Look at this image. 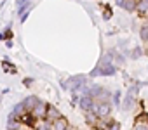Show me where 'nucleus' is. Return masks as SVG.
<instances>
[{"label":"nucleus","instance_id":"6e6552de","mask_svg":"<svg viewBox=\"0 0 148 130\" xmlns=\"http://www.w3.org/2000/svg\"><path fill=\"white\" fill-rule=\"evenodd\" d=\"M38 101H40L38 97H35V95H28V97L23 101V104H25L26 111H28V113H32V111H33V108L37 106V102H38Z\"/></svg>","mask_w":148,"mask_h":130},{"label":"nucleus","instance_id":"a211bd4d","mask_svg":"<svg viewBox=\"0 0 148 130\" xmlns=\"http://www.w3.org/2000/svg\"><path fill=\"white\" fill-rule=\"evenodd\" d=\"M30 11H32V9H30ZM30 11H26V12H25V14H23V16H21V19H19V21H21V23H25V21H26V18H28V16H30Z\"/></svg>","mask_w":148,"mask_h":130},{"label":"nucleus","instance_id":"1a4fd4ad","mask_svg":"<svg viewBox=\"0 0 148 130\" xmlns=\"http://www.w3.org/2000/svg\"><path fill=\"white\" fill-rule=\"evenodd\" d=\"M70 125H68V120L64 118V116H61V118H58L56 121H52V130H66Z\"/></svg>","mask_w":148,"mask_h":130},{"label":"nucleus","instance_id":"39448f33","mask_svg":"<svg viewBox=\"0 0 148 130\" xmlns=\"http://www.w3.org/2000/svg\"><path fill=\"white\" fill-rule=\"evenodd\" d=\"M79 106H80V109L86 111V113H92V111L96 109L94 99H92L91 95H80V99H79Z\"/></svg>","mask_w":148,"mask_h":130},{"label":"nucleus","instance_id":"6ab92c4d","mask_svg":"<svg viewBox=\"0 0 148 130\" xmlns=\"http://www.w3.org/2000/svg\"><path fill=\"white\" fill-rule=\"evenodd\" d=\"M30 0H18V5H25V4H28Z\"/></svg>","mask_w":148,"mask_h":130},{"label":"nucleus","instance_id":"f8f14e48","mask_svg":"<svg viewBox=\"0 0 148 130\" xmlns=\"http://www.w3.org/2000/svg\"><path fill=\"white\" fill-rule=\"evenodd\" d=\"M139 37H141V40H143L145 43H148V23H145V24L141 26V30H139Z\"/></svg>","mask_w":148,"mask_h":130},{"label":"nucleus","instance_id":"0eeeda50","mask_svg":"<svg viewBox=\"0 0 148 130\" xmlns=\"http://www.w3.org/2000/svg\"><path fill=\"white\" fill-rule=\"evenodd\" d=\"M61 116H63V114H61L54 106H49V109H47V116H45V121L52 125V121H56V120H58V118H61Z\"/></svg>","mask_w":148,"mask_h":130},{"label":"nucleus","instance_id":"b1692460","mask_svg":"<svg viewBox=\"0 0 148 130\" xmlns=\"http://www.w3.org/2000/svg\"><path fill=\"white\" fill-rule=\"evenodd\" d=\"M0 101H2V99H0Z\"/></svg>","mask_w":148,"mask_h":130},{"label":"nucleus","instance_id":"4be33fe9","mask_svg":"<svg viewBox=\"0 0 148 130\" xmlns=\"http://www.w3.org/2000/svg\"><path fill=\"white\" fill-rule=\"evenodd\" d=\"M4 40H5V35H4V33H0V42H4Z\"/></svg>","mask_w":148,"mask_h":130},{"label":"nucleus","instance_id":"aec40b11","mask_svg":"<svg viewBox=\"0 0 148 130\" xmlns=\"http://www.w3.org/2000/svg\"><path fill=\"white\" fill-rule=\"evenodd\" d=\"M5 45H7V47L11 49V47H12V40H5Z\"/></svg>","mask_w":148,"mask_h":130},{"label":"nucleus","instance_id":"20e7f679","mask_svg":"<svg viewBox=\"0 0 148 130\" xmlns=\"http://www.w3.org/2000/svg\"><path fill=\"white\" fill-rule=\"evenodd\" d=\"M110 113H112V102H110V99L108 101H98L96 102V109H94V114L98 116V118H108L110 116Z\"/></svg>","mask_w":148,"mask_h":130},{"label":"nucleus","instance_id":"4468645a","mask_svg":"<svg viewBox=\"0 0 148 130\" xmlns=\"http://www.w3.org/2000/svg\"><path fill=\"white\" fill-rule=\"evenodd\" d=\"M106 130H120V123L119 121H110V125L106 127Z\"/></svg>","mask_w":148,"mask_h":130},{"label":"nucleus","instance_id":"9d476101","mask_svg":"<svg viewBox=\"0 0 148 130\" xmlns=\"http://www.w3.org/2000/svg\"><path fill=\"white\" fill-rule=\"evenodd\" d=\"M122 9H125L127 12H134L138 9V0H125L124 5H122Z\"/></svg>","mask_w":148,"mask_h":130},{"label":"nucleus","instance_id":"7ed1b4c3","mask_svg":"<svg viewBox=\"0 0 148 130\" xmlns=\"http://www.w3.org/2000/svg\"><path fill=\"white\" fill-rule=\"evenodd\" d=\"M138 94H139V85H132V87L127 90V94H125V97H124V102H122V109H124V111L132 109V106L136 104Z\"/></svg>","mask_w":148,"mask_h":130},{"label":"nucleus","instance_id":"ddd939ff","mask_svg":"<svg viewBox=\"0 0 148 130\" xmlns=\"http://www.w3.org/2000/svg\"><path fill=\"white\" fill-rule=\"evenodd\" d=\"M32 7H33V4H30V2H28V4H25V5H19V7H18V14H19V16H23V14H25L26 11H30Z\"/></svg>","mask_w":148,"mask_h":130},{"label":"nucleus","instance_id":"9b49d317","mask_svg":"<svg viewBox=\"0 0 148 130\" xmlns=\"http://www.w3.org/2000/svg\"><path fill=\"white\" fill-rule=\"evenodd\" d=\"M138 14H141V16H145V14H148V0H138Z\"/></svg>","mask_w":148,"mask_h":130},{"label":"nucleus","instance_id":"f3484780","mask_svg":"<svg viewBox=\"0 0 148 130\" xmlns=\"http://www.w3.org/2000/svg\"><path fill=\"white\" fill-rule=\"evenodd\" d=\"M4 35H5V40H12V30H11V28H7V30L4 31Z\"/></svg>","mask_w":148,"mask_h":130},{"label":"nucleus","instance_id":"423d86ee","mask_svg":"<svg viewBox=\"0 0 148 130\" xmlns=\"http://www.w3.org/2000/svg\"><path fill=\"white\" fill-rule=\"evenodd\" d=\"M47 109H49V104H47V102H44V101H38V102H37V106L33 108L32 114L40 121V120H45V116H47Z\"/></svg>","mask_w":148,"mask_h":130},{"label":"nucleus","instance_id":"f03ea898","mask_svg":"<svg viewBox=\"0 0 148 130\" xmlns=\"http://www.w3.org/2000/svg\"><path fill=\"white\" fill-rule=\"evenodd\" d=\"M86 75H75V77H70L68 80L61 82V87L64 90H71V92H77L82 90V87H86Z\"/></svg>","mask_w":148,"mask_h":130},{"label":"nucleus","instance_id":"412c9836","mask_svg":"<svg viewBox=\"0 0 148 130\" xmlns=\"http://www.w3.org/2000/svg\"><path fill=\"white\" fill-rule=\"evenodd\" d=\"M32 82H33L32 78H26V80H25V85H32Z\"/></svg>","mask_w":148,"mask_h":130},{"label":"nucleus","instance_id":"2eb2a0df","mask_svg":"<svg viewBox=\"0 0 148 130\" xmlns=\"http://www.w3.org/2000/svg\"><path fill=\"white\" fill-rule=\"evenodd\" d=\"M113 104H115V106H122V102H120V92H119V90L113 94Z\"/></svg>","mask_w":148,"mask_h":130},{"label":"nucleus","instance_id":"f257e3e1","mask_svg":"<svg viewBox=\"0 0 148 130\" xmlns=\"http://www.w3.org/2000/svg\"><path fill=\"white\" fill-rule=\"evenodd\" d=\"M112 57H113V52H110V54H106L105 57L99 59L98 66L91 71V77H92V78H94V77H112V75L117 73V68H115Z\"/></svg>","mask_w":148,"mask_h":130},{"label":"nucleus","instance_id":"5701e85b","mask_svg":"<svg viewBox=\"0 0 148 130\" xmlns=\"http://www.w3.org/2000/svg\"><path fill=\"white\" fill-rule=\"evenodd\" d=\"M66 130H75V128H71V127H68V128H66Z\"/></svg>","mask_w":148,"mask_h":130},{"label":"nucleus","instance_id":"dca6fc26","mask_svg":"<svg viewBox=\"0 0 148 130\" xmlns=\"http://www.w3.org/2000/svg\"><path fill=\"white\" fill-rule=\"evenodd\" d=\"M141 54H143V50H141L139 47H136V49H132V52H131V56H132L134 59H138V57H139Z\"/></svg>","mask_w":148,"mask_h":130}]
</instances>
